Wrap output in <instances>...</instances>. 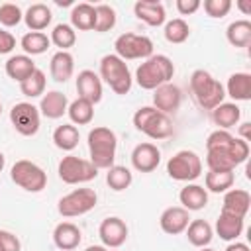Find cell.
<instances>
[{
    "mask_svg": "<svg viewBox=\"0 0 251 251\" xmlns=\"http://www.w3.org/2000/svg\"><path fill=\"white\" fill-rule=\"evenodd\" d=\"M190 92H192L196 104L202 110H210V112L216 106H220L226 98L224 84L204 69H196L190 75Z\"/></svg>",
    "mask_w": 251,
    "mask_h": 251,
    "instance_id": "1",
    "label": "cell"
},
{
    "mask_svg": "<svg viewBox=\"0 0 251 251\" xmlns=\"http://www.w3.org/2000/svg\"><path fill=\"white\" fill-rule=\"evenodd\" d=\"M116 147H118V137L110 127L98 126L88 131V153H90V163L100 171V169H110L114 167L116 159Z\"/></svg>",
    "mask_w": 251,
    "mask_h": 251,
    "instance_id": "2",
    "label": "cell"
},
{
    "mask_svg": "<svg viewBox=\"0 0 251 251\" xmlns=\"http://www.w3.org/2000/svg\"><path fill=\"white\" fill-rule=\"evenodd\" d=\"M173 75H175V65L167 55H151L137 67L135 80L143 90H155L161 84L171 82Z\"/></svg>",
    "mask_w": 251,
    "mask_h": 251,
    "instance_id": "3",
    "label": "cell"
},
{
    "mask_svg": "<svg viewBox=\"0 0 251 251\" xmlns=\"http://www.w3.org/2000/svg\"><path fill=\"white\" fill-rule=\"evenodd\" d=\"M133 126L137 131L151 139H167L175 133L173 120L153 106H141L133 114Z\"/></svg>",
    "mask_w": 251,
    "mask_h": 251,
    "instance_id": "4",
    "label": "cell"
},
{
    "mask_svg": "<svg viewBox=\"0 0 251 251\" xmlns=\"http://www.w3.org/2000/svg\"><path fill=\"white\" fill-rule=\"evenodd\" d=\"M100 80H104L116 94H127L131 90V73L127 63L116 53L104 55L100 59Z\"/></svg>",
    "mask_w": 251,
    "mask_h": 251,
    "instance_id": "5",
    "label": "cell"
},
{
    "mask_svg": "<svg viewBox=\"0 0 251 251\" xmlns=\"http://www.w3.org/2000/svg\"><path fill=\"white\" fill-rule=\"evenodd\" d=\"M206 151H222L227 153L235 165H241L249 157V143L241 137H233L227 129H216L206 139Z\"/></svg>",
    "mask_w": 251,
    "mask_h": 251,
    "instance_id": "6",
    "label": "cell"
},
{
    "mask_svg": "<svg viewBox=\"0 0 251 251\" xmlns=\"http://www.w3.org/2000/svg\"><path fill=\"white\" fill-rule=\"evenodd\" d=\"M167 175L173 180L192 182L202 175V159L194 151L182 149L167 161Z\"/></svg>",
    "mask_w": 251,
    "mask_h": 251,
    "instance_id": "7",
    "label": "cell"
},
{
    "mask_svg": "<svg viewBox=\"0 0 251 251\" xmlns=\"http://www.w3.org/2000/svg\"><path fill=\"white\" fill-rule=\"evenodd\" d=\"M10 176L20 188H24L27 192H41L45 188V184H47L45 171L37 163L27 161V159L16 161L12 165V169H10Z\"/></svg>",
    "mask_w": 251,
    "mask_h": 251,
    "instance_id": "8",
    "label": "cell"
},
{
    "mask_svg": "<svg viewBox=\"0 0 251 251\" xmlns=\"http://www.w3.org/2000/svg\"><path fill=\"white\" fill-rule=\"evenodd\" d=\"M114 49L122 61H133V59L145 61L153 55V41L147 35L126 31V33L118 35V39L114 41Z\"/></svg>",
    "mask_w": 251,
    "mask_h": 251,
    "instance_id": "9",
    "label": "cell"
},
{
    "mask_svg": "<svg viewBox=\"0 0 251 251\" xmlns=\"http://www.w3.org/2000/svg\"><path fill=\"white\" fill-rule=\"evenodd\" d=\"M57 173H59V178L67 184L90 182L92 178L98 176V169L88 159H80V157H75V155L63 157L59 161Z\"/></svg>",
    "mask_w": 251,
    "mask_h": 251,
    "instance_id": "10",
    "label": "cell"
},
{
    "mask_svg": "<svg viewBox=\"0 0 251 251\" xmlns=\"http://www.w3.org/2000/svg\"><path fill=\"white\" fill-rule=\"evenodd\" d=\"M96 202H98V194L92 188H75L73 192L65 194L59 200L57 210L63 218H76L94 210Z\"/></svg>",
    "mask_w": 251,
    "mask_h": 251,
    "instance_id": "11",
    "label": "cell"
},
{
    "mask_svg": "<svg viewBox=\"0 0 251 251\" xmlns=\"http://www.w3.org/2000/svg\"><path fill=\"white\" fill-rule=\"evenodd\" d=\"M10 122L20 135H35L41 122L39 108H35L31 102H18L10 110Z\"/></svg>",
    "mask_w": 251,
    "mask_h": 251,
    "instance_id": "12",
    "label": "cell"
},
{
    "mask_svg": "<svg viewBox=\"0 0 251 251\" xmlns=\"http://www.w3.org/2000/svg\"><path fill=\"white\" fill-rule=\"evenodd\" d=\"M98 235H100V241H102L104 247L118 249L127 239V226H126V222L122 218L110 216V218L102 220V224L98 227Z\"/></svg>",
    "mask_w": 251,
    "mask_h": 251,
    "instance_id": "13",
    "label": "cell"
},
{
    "mask_svg": "<svg viewBox=\"0 0 251 251\" xmlns=\"http://www.w3.org/2000/svg\"><path fill=\"white\" fill-rule=\"evenodd\" d=\"M161 163V151L157 145L145 141L133 147L131 151V167L137 173H153Z\"/></svg>",
    "mask_w": 251,
    "mask_h": 251,
    "instance_id": "14",
    "label": "cell"
},
{
    "mask_svg": "<svg viewBox=\"0 0 251 251\" xmlns=\"http://www.w3.org/2000/svg\"><path fill=\"white\" fill-rule=\"evenodd\" d=\"M180 102H182V92L173 82L161 84L159 88L153 90V108H157L159 112H163L167 116L175 114L180 108Z\"/></svg>",
    "mask_w": 251,
    "mask_h": 251,
    "instance_id": "15",
    "label": "cell"
},
{
    "mask_svg": "<svg viewBox=\"0 0 251 251\" xmlns=\"http://www.w3.org/2000/svg\"><path fill=\"white\" fill-rule=\"evenodd\" d=\"M133 14H135L137 20L145 22L151 27H159L167 20L165 6L159 0H137L133 4Z\"/></svg>",
    "mask_w": 251,
    "mask_h": 251,
    "instance_id": "16",
    "label": "cell"
},
{
    "mask_svg": "<svg viewBox=\"0 0 251 251\" xmlns=\"http://www.w3.org/2000/svg\"><path fill=\"white\" fill-rule=\"evenodd\" d=\"M76 92H78V98H84L92 104H98L102 100V80H100V76L90 69L80 71L78 76H76Z\"/></svg>",
    "mask_w": 251,
    "mask_h": 251,
    "instance_id": "17",
    "label": "cell"
},
{
    "mask_svg": "<svg viewBox=\"0 0 251 251\" xmlns=\"http://www.w3.org/2000/svg\"><path fill=\"white\" fill-rule=\"evenodd\" d=\"M188 224H190V216H188V210H184L182 206H171V208L163 210V214L159 218L161 229L169 235L182 233Z\"/></svg>",
    "mask_w": 251,
    "mask_h": 251,
    "instance_id": "18",
    "label": "cell"
},
{
    "mask_svg": "<svg viewBox=\"0 0 251 251\" xmlns=\"http://www.w3.org/2000/svg\"><path fill=\"white\" fill-rule=\"evenodd\" d=\"M251 206V196L247 190L243 188H229L224 194V202H222V212L237 216V218H245Z\"/></svg>",
    "mask_w": 251,
    "mask_h": 251,
    "instance_id": "19",
    "label": "cell"
},
{
    "mask_svg": "<svg viewBox=\"0 0 251 251\" xmlns=\"http://www.w3.org/2000/svg\"><path fill=\"white\" fill-rule=\"evenodd\" d=\"M82 239V233L78 229V226H75L73 222H61L55 226L53 229V243L61 249V251H73L78 247Z\"/></svg>",
    "mask_w": 251,
    "mask_h": 251,
    "instance_id": "20",
    "label": "cell"
},
{
    "mask_svg": "<svg viewBox=\"0 0 251 251\" xmlns=\"http://www.w3.org/2000/svg\"><path fill=\"white\" fill-rule=\"evenodd\" d=\"M67 108H69V100L63 92L59 90H49L47 94L41 96V102H39V114H43L45 118L49 120H57L61 118L63 114H67Z\"/></svg>",
    "mask_w": 251,
    "mask_h": 251,
    "instance_id": "21",
    "label": "cell"
},
{
    "mask_svg": "<svg viewBox=\"0 0 251 251\" xmlns=\"http://www.w3.org/2000/svg\"><path fill=\"white\" fill-rule=\"evenodd\" d=\"M226 96L233 98L235 102L251 100V75L249 73H233L226 84Z\"/></svg>",
    "mask_w": 251,
    "mask_h": 251,
    "instance_id": "22",
    "label": "cell"
},
{
    "mask_svg": "<svg viewBox=\"0 0 251 251\" xmlns=\"http://www.w3.org/2000/svg\"><path fill=\"white\" fill-rule=\"evenodd\" d=\"M178 200H180V204H182L184 210L196 212V210H202L208 204V190L204 186H200V184L188 182L184 188H180Z\"/></svg>",
    "mask_w": 251,
    "mask_h": 251,
    "instance_id": "23",
    "label": "cell"
},
{
    "mask_svg": "<svg viewBox=\"0 0 251 251\" xmlns=\"http://www.w3.org/2000/svg\"><path fill=\"white\" fill-rule=\"evenodd\" d=\"M243 220L245 218H237V216L220 212V216L216 220V233L224 241H237V237L243 233V227H245Z\"/></svg>",
    "mask_w": 251,
    "mask_h": 251,
    "instance_id": "24",
    "label": "cell"
},
{
    "mask_svg": "<svg viewBox=\"0 0 251 251\" xmlns=\"http://www.w3.org/2000/svg\"><path fill=\"white\" fill-rule=\"evenodd\" d=\"M49 73L55 82H67L75 73V59L69 51H57L51 57Z\"/></svg>",
    "mask_w": 251,
    "mask_h": 251,
    "instance_id": "25",
    "label": "cell"
},
{
    "mask_svg": "<svg viewBox=\"0 0 251 251\" xmlns=\"http://www.w3.org/2000/svg\"><path fill=\"white\" fill-rule=\"evenodd\" d=\"M53 20V14H51V8L47 4H41V2H35L31 4L25 14H24V22L25 25L31 29V31H43Z\"/></svg>",
    "mask_w": 251,
    "mask_h": 251,
    "instance_id": "26",
    "label": "cell"
},
{
    "mask_svg": "<svg viewBox=\"0 0 251 251\" xmlns=\"http://www.w3.org/2000/svg\"><path fill=\"white\" fill-rule=\"evenodd\" d=\"M241 118V108L235 102H222L212 110V122L218 126V129H229L233 127Z\"/></svg>",
    "mask_w": 251,
    "mask_h": 251,
    "instance_id": "27",
    "label": "cell"
},
{
    "mask_svg": "<svg viewBox=\"0 0 251 251\" xmlns=\"http://www.w3.org/2000/svg\"><path fill=\"white\" fill-rule=\"evenodd\" d=\"M35 63L31 61V57L27 55H12L8 61H6V75L12 78V80H25L33 71H35Z\"/></svg>",
    "mask_w": 251,
    "mask_h": 251,
    "instance_id": "28",
    "label": "cell"
},
{
    "mask_svg": "<svg viewBox=\"0 0 251 251\" xmlns=\"http://www.w3.org/2000/svg\"><path fill=\"white\" fill-rule=\"evenodd\" d=\"M94 20H96V12H94L92 4L80 2V4L73 6V10H71V25H73V29H80V31L94 29Z\"/></svg>",
    "mask_w": 251,
    "mask_h": 251,
    "instance_id": "29",
    "label": "cell"
},
{
    "mask_svg": "<svg viewBox=\"0 0 251 251\" xmlns=\"http://www.w3.org/2000/svg\"><path fill=\"white\" fill-rule=\"evenodd\" d=\"M186 237L194 247H208L212 237H214V229L206 220H192L186 226Z\"/></svg>",
    "mask_w": 251,
    "mask_h": 251,
    "instance_id": "30",
    "label": "cell"
},
{
    "mask_svg": "<svg viewBox=\"0 0 251 251\" xmlns=\"http://www.w3.org/2000/svg\"><path fill=\"white\" fill-rule=\"evenodd\" d=\"M226 37L233 47H249L251 43V22L249 20H235L227 25Z\"/></svg>",
    "mask_w": 251,
    "mask_h": 251,
    "instance_id": "31",
    "label": "cell"
},
{
    "mask_svg": "<svg viewBox=\"0 0 251 251\" xmlns=\"http://www.w3.org/2000/svg\"><path fill=\"white\" fill-rule=\"evenodd\" d=\"M235 182V175L233 171H208L204 176V184L206 190L220 194V192H227Z\"/></svg>",
    "mask_w": 251,
    "mask_h": 251,
    "instance_id": "32",
    "label": "cell"
},
{
    "mask_svg": "<svg viewBox=\"0 0 251 251\" xmlns=\"http://www.w3.org/2000/svg\"><path fill=\"white\" fill-rule=\"evenodd\" d=\"M67 114H69L73 126H86L94 118V104L84 100V98H76L69 104Z\"/></svg>",
    "mask_w": 251,
    "mask_h": 251,
    "instance_id": "33",
    "label": "cell"
},
{
    "mask_svg": "<svg viewBox=\"0 0 251 251\" xmlns=\"http://www.w3.org/2000/svg\"><path fill=\"white\" fill-rule=\"evenodd\" d=\"M78 139H80V133L73 124L57 126L53 131V143L63 151H73L78 145Z\"/></svg>",
    "mask_w": 251,
    "mask_h": 251,
    "instance_id": "34",
    "label": "cell"
},
{
    "mask_svg": "<svg viewBox=\"0 0 251 251\" xmlns=\"http://www.w3.org/2000/svg\"><path fill=\"white\" fill-rule=\"evenodd\" d=\"M20 45H22V49L25 51L27 57H33V55L45 53V51L49 49V45H51V39H49L47 33H43V31H27V33L22 37Z\"/></svg>",
    "mask_w": 251,
    "mask_h": 251,
    "instance_id": "35",
    "label": "cell"
},
{
    "mask_svg": "<svg viewBox=\"0 0 251 251\" xmlns=\"http://www.w3.org/2000/svg\"><path fill=\"white\" fill-rule=\"evenodd\" d=\"M49 39L55 47H59V51H69L76 43V31L69 24H57L53 27Z\"/></svg>",
    "mask_w": 251,
    "mask_h": 251,
    "instance_id": "36",
    "label": "cell"
},
{
    "mask_svg": "<svg viewBox=\"0 0 251 251\" xmlns=\"http://www.w3.org/2000/svg\"><path fill=\"white\" fill-rule=\"evenodd\" d=\"M131 180H133L131 171H129L127 167H122V165H114V167H110L108 173H106V182H108V186H110L112 190H116V192L126 190V188L131 184Z\"/></svg>",
    "mask_w": 251,
    "mask_h": 251,
    "instance_id": "37",
    "label": "cell"
},
{
    "mask_svg": "<svg viewBox=\"0 0 251 251\" xmlns=\"http://www.w3.org/2000/svg\"><path fill=\"white\" fill-rule=\"evenodd\" d=\"M20 90L27 98H37L45 94V73L41 69H35L25 80L20 82Z\"/></svg>",
    "mask_w": 251,
    "mask_h": 251,
    "instance_id": "38",
    "label": "cell"
},
{
    "mask_svg": "<svg viewBox=\"0 0 251 251\" xmlns=\"http://www.w3.org/2000/svg\"><path fill=\"white\" fill-rule=\"evenodd\" d=\"M165 39L169 41V43H175V45H178V43H184L186 39H188V35H190V27H188V24L182 20V18H175V20H169L167 24H165Z\"/></svg>",
    "mask_w": 251,
    "mask_h": 251,
    "instance_id": "39",
    "label": "cell"
},
{
    "mask_svg": "<svg viewBox=\"0 0 251 251\" xmlns=\"http://www.w3.org/2000/svg\"><path fill=\"white\" fill-rule=\"evenodd\" d=\"M96 20H94V31H110L116 25V10L110 4H98L94 6Z\"/></svg>",
    "mask_w": 251,
    "mask_h": 251,
    "instance_id": "40",
    "label": "cell"
},
{
    "mask_svg": "<svg viewBox=\"0 0 251 251\" xmlns=\"http://www.w3.org/2000/svg\"><path fill=\"white\" fill-rule=\"evenodd\" d=\"M22 20H24V14H22V10H20L18 4H12V2L0 4V24L4 27H14Z\"/></svg>",
    "mask_w": 251,
    "mask_h": 251,
    "instance_id": "41",
    "label": "cell"
},
{
    "mask_svg": "<svg viewBox=\"0 0 251 251\" xmlns=\"http://www.w3.org/2000/svg\"><path fill=\"white\" fill-rule=\"evenodd\" d=\"M231 10V0H204V12L210 18H224Z\"/></svg>",
    "mask_w": 251,
    "mask_h": 251,
    "instance_id": "42",
    "label": "cell"
},
{
    "mask_svg": "<svg viewBox=\"0 0 251 251\" xmlns=\"http://www.w3.org/2000/svg\"><path fill=\"white\" fill-rule=\"evenodd\" d=\"M20 249H22L20 239L12 231L0 229V251H20Z\"/></svg>",
    "mask_w": 251,
    "mask_h": 251,
    "instance_id": "43",
    "label": "cell"
},
{
    "mask_svg": "<svg viewBox=\"0 0 251 251\" xmlns=\"http://www.w3.org/2000/svg\"><path fill=\"white\" fill-rule=\"evenodd\" d=\"M14 47H16V37L10 31H6L4 27H0V55L10 53Z\"/></svg>",
    "mask_w": 251,
    "mask_h": 251,
    "instance_id": "44",
    "label": "cell"
},
{
    "mask_svg": "<svg viewBox=\"0 0 251 251\" xmlns=\"http://www.w3.org/2000/svg\"><path fill=\"white\" fill-rule=\"evenodd\" d=\"M176 10H178V14L180 16H190V14H194L202 4H200V0H176Z\"/></svg>",
    "mask_w": 251,
    "mask_h": 251,
    "instance_id": "45",
    "label": "cell"
},
{
    "mask_svg": "<svg viewBox=\"0 0 251 251\" xmlns=\"http://www.w3.org/2000/svg\"><path fill=\"white\" fill-rule=\"evenodd\" d=\"M226 251H249V245L243 243V241H231V243L226 247Z\"/></svg>",
    "mask_w": 251,
    "mask_h": 251,
    "instance_id": "46",
    "label": "cell"
},
{
    "mask_svg": "<svg viewBox=\"0 0 251 251\" xmlns=\"http://www.w3.org/2000/svg\"><path fill=\"white\" fill-rule=\"evenodd\" d=\"M249 131H251V124H249V122H245V124L239 126V135H241V139L247 141V143H249V139H251V137H249Z\"/></svg>",
    "mask_w": 251,
    "mask_h": 251,
    "instance_id": "47",
    "label": "cell"
},
{
    "mask_svg": "<svg viewBox=\"0 0 251 251\" xmlns=\"http://www.w3.org/2000/svg\"><path fill=\"white\" fill-rule=\"evenodd\" d=\"M237 8H239L243 14H251V2H249V0H239V2H237Z\"/></svg>",
    "mask_w": 251,
    "mask_h": 251,
    "instance_id": "48",
    "label": "cell"
},
{
    "mask_svg": "<svg viewBox=\"0 0 251 251\" xmlns=\"http://www.w3.org/2000/svg\"><path fill=\"white\" fill-rule=\"evenodd\" d=\"M84 251H108V247H104V245H90Z\"/></svg>",
    "mask_w": 251,
    "mask_h": 251,
    "instance_id": "49",
    "label": "cell"
},
{
    "mask_svg": "<svg viewBox=\"0 0 251 251\" xmlns=\"http://www.w3.org/2000/svg\"><path fill=\"white\" fill-rule=\"evenodd\" d=\"M4 165H6V157H4V153L0 151V173L4 171Z\"/></svg>",
    "mask_w": 251,
    "mask_h": 251,
    "instance_id": "50",
    "label": "cell"
},
{
    "mask_svg": "<svg viewBox=\"0 0 251 251\" xmlns=\"http://www.w3.org/2000/svg\"><path fill=\"white\" fill-rule=\"evenodd\" d=\"M57 4H59V6H69L71 0H57Z\"/></svg>",
    "mask_w": 251,
    "mask_h": 251,
    "instance_id": "51",
    "label": "cell"
},
{
    "mask_svg": "<svg viewBox=\"0 0 251 251\" xmlns=\"http://www.w3.org/2000/svg\"><path fill=\"white\" fill-rule=\"evenodd\" d=\"M202 251H216V249H212V247H200Z\"/></svg>",
    "mask_w": 251,
    "mask_h": 251,
    "instance_id": "52",
    "label": "cell"
},
{
    "mask_svg": "<svg viewBox=\"0 0 251 251\" xmlns=\"http://www.w3.org/2000/svg\"><path fill=\"white\" fill-rule=\"evenodd\" d=\"M0 114H2V102H0Z\"/></svg>",
    "mask_w": 251,
    "mask_h": 251,
    "instance_id": "53",
    "label": "cell"
}]
</instances>
